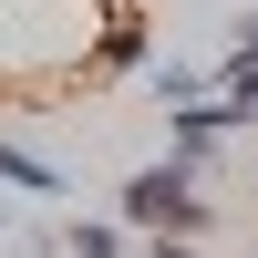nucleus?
<instances>
[{
	"mask_svg": "<svg viewBox=\"0 0 258 258\" xmlns=\"http://www.w3.org/2000/svg\"><path fill=\"white\" fill-rule=\"evenodd\" d=\"M165 124H176V165H197L207 145H217L227 124H248V114H238V103H227V93H207V103H176V114H165Z\"/></svg>",
	"mask_w": 258,
	"mask_h": 258,
	"instance_id": "f03ea898",
	"label": "nucleus"
},
{
	"mask_svg": "<svg viewBox=\"0 0 258 258\" xmlns=\"http://www.w3.org/2000/svg\"><path fill=\"white\" fill-rule=\"evenodd\" d=\"M124 227H145V238H186V248L207 238V207H197V186H186V165H176V155L145 165V176L124 186Z\"/></svg>",
	"mask_w": 258,
	"mask_h": 258,
	"instance_id": "f257e3e1",
	"label": "nucleus"
},
{
	"mask_svg": "<svg viewBox=\"0 0 258 258\" xmlns=\"http://www.w3.org/2000/svg\"><path fill=\"white\" fill-rule=\"evenodd\" d=\"M124 238H114V227H73V258H114Z\"/></svg>",
	"mask_w": 258,
	"mask_h": 258,
	"instance_id": "423d86ee",
	"label": "nucleus"
},
{
	"mask_svg": "<svg viewBox=\"0 0 258 258\" xmlns=\"http://www.w3.org/2000/svg\"><path fill=\"white\" fill-rule=\"evenodd\" d=\"M0 227H11V207H0Z\"/></svg>",
	"mask_w": 258,
	"mask_h": 258,
	"instance_id": "1a4fd4ad",
	"label": "nucleus"
},
{
	"mask_svg": "<svg viewBox=\"0 0 258 258\" xmlns=\"http://www.w3.org/2000/svg\"><path fill=\"white\" fill-rule=\"evenodd\" d=\"M155 93H165V114H176V103H207V73H186V62H155Z\"/></svg>",
	"mask_w": 258,
	"mask_h": 258,
	"instance_id": "39448f33",
	"label": "nucleus"
},
{
	"mask_svg": "<svg viewBox=\"0 0 258 258\" xmlns=\"http://www.w3.org/2000/svg\"><path fill=\"white\" fill-rule=\"evenodd\" d=\"M0 186H31V197H62V165H52V155H31V145H11V135H0Z\"/></svg>",
	"mask_w": 258,
	"mask_h": 258,
	"instance_id": "7ed1b4c3",
	"label": "nucleus"
},
{
	"mask_svg": "<svg viewBox=\"0 0 258 258\" xmlns=\"http://www.w3.org/2000/svg\"><path fill=\"white\" fill-rule=\"evenodd\" d=\"M135 62H145V31H135V21H114V31L93 41V73H135Z\"/></svg>",
	"mask_w": 258,
	"mask_h": 258,
	"instance_id": "20e7f679",
	"label": "nucleus"
},
{
	"mask_svg": "<svg viewBox=\"0 0 258 258\" xmlns=\"http://www.w3.org/2000/svg\"><path fill=\"white\" fill-rule=\"evenodd\" d=\"M227 103H238V114H258V73H227Z\"/></svg>",
	"mask_w": 258,
	"mask_h": 258,
	"instance_id": "0eeeda50",
	"label": "nucleus"
},
{
	"mask_svg": "<svg viewBox=\"0 0 258 258\" xmlns=\"http://www.w3.org/2000/svg\"><path fill=\"white\" fill-rule=\"evenodd\" d=\"M145 258H197V248H186V238H155V248H145Z\"/></svg>",
	"mask_w": 258,
	"mask_h": 258,
	"instance_id": "6e6552de",
	"label": "nucleus"
}]
</instances>
